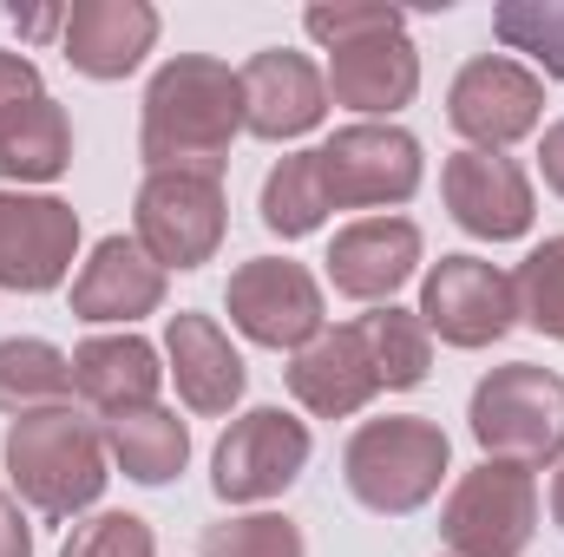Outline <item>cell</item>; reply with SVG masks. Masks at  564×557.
I'll return each instance as SVG.
<instances>
[{
  "instance_id": "6da1fadb",
  "label": "cell",
  "mask_w": 564,
  "mask_h": 557,
  "mask_svg": "<svg viewBox=\"0 0 564 557\" xmlns=\"http://www.w3.org/2000/svg\"><path fill=\"white\" fill-rule=\"evenodd\" d=\"M243 132V73L210 53H177L151 73L139 119L144 171H224Z\"/></svg>"
},
{
  "instance_id": "7a4b0ae2",
  "label": "cell",
  "mask_w": 564,
  "mask_h": 557,
  "mask_svg": "<svg viewBox=\"0 0 564 557\" xmlns=\"http://www.w3.org/2000/svg\"><path fill=\"white\" fill-rule=\"evenodd\" d=\"M7 479L40 518H79L106 492V426L79 407H40L7 426Z\"/></svg>"
},
{
  "instance_id": "3957f363",
  "label": "cell",
  "mask_w": 564,
  "mask_h": 557,
  "mask_svg": "<svg viewBox=\"0 0 564 557\" xmlns=\"http://www.w3.org/2000/svg\"><path fill=\"white\" fill-rule=\"evenodd\" d=\"M453 466V446L440 433V419L426 414H388V419H361L341 446V479L348 492L381 512V518H408L440 492Z\"/></svg>"
},
{
  "instance_id": "277c9868",
  "label": "cell",
  "mask_w": 564,
  "mask_h": 557,
  "mask_svg": "<svg viewBox=\"0 0 564 557\" xmlns=\"http://www.w3.org/2000/svg\"><path fill=\"white\" fill-rule=\"evenodd\" d=\"M466 426L486 459L506 466H552L564 459V381L539 361H506L473 387Z\"/></svg>"
},
{
  "instance_id": "5b68a950",
  "label": "cell",
  "mask_w": 564,
  "mask_h": 557,
  "mask_svg": "<svg viewBox=\"0 0 564 557\" xmlns=\"http://www.w3.org/2000/svg\"><path fill=\"white\" fill-rule=\"evenodd\" d=\"M224 230H230L224 171H144L139 204H132V237L164 276L204 270L224 250Z\"/></svg>"
},
{
  "instance_id": "8992f818",
  "label": "cell",
  "mask_w": 564,
  "mask_h": 557,
  "mask_svg": "<svg viewBox=\"0 0 564 557\" xmlns=\"http://www.w3.org/2000/svg\"><path fill=\"white\" fill-rule=\"evenodd\" d=\"M446 557H525L539 538V479L506 459H479L440 505Z\"/></svg>"
},
{
  "instance_id": "52a82bcc",
  "label": "cell",
  "mask_w": 564,
  "mask_h": 557,
  "mask_svg": "<svg viewBox=\"0 0 564 557\" xmlns=\"http://www.w3.org/2000/svg\"><path fill=\"white\" fill-rule=\"evenodd\" d=\"M315 171L328 190V210H388L408 204L426 177L421 139L408 125H341L328 144H315Z\"/></svg>"
},
{
  "instance_id": "ba28073f",
  "label": "cell",
  "mask_w": 564,
  "mask_h": 557,
  "mask_svg": "<svg viewBox=\"0 0 564 557\" xmlns=\"http://www.w3.org/2000/svg\"><path fill=\"white\" fill-rule=\"evenodd\" d=\"M545 119V79L512 53H479L446 86V125L473 151H506Z\"/></svg>"
},
{
  "instance_id": "9c48e42d",
  "label": "cell",
  "mask_w": 564,
  "mask_h": 557,
  "mask_svg": "<svg viewBox=\"0 0 564 557\" xmlns=\"http://www.w3.org/2000/svg\"><path fill=\"white\" fill-rule=\"evenodd\" d=\"M302 466H308V426L282 407H250L224 426L210 452V485L224 505H263L302 479Z\"/></svg>"
},
{
  "instance_id": "30bf717a",
  "label": "cell",
  "mask_w": 564,
  "mask_h": 557,
  "mask_svg": "<svg viewBox=\"0 0 564 557\" xmlns=\"http://www.w3.org/2000/svg\"><path fill=\"white\" fill-rule=\"evenodd\" d=\"M224 308H230V321L257 348H289V354H302L328 328L322 282L308 276L302 263H289V256H250V263H237L230 288H224Z\"/></svg>"
},
{
  "instance_id": "8fae6325",
  "label": "cell",
  "mask_w": 564,
  "mask_h": 557,
  "mask_svg": "<svg viewBox=\"0 0 564 557\" xmlns=\"http://www.w3.org/2000/svg\"><path fill=\"white\" fill-rule=\"evenodd\" d=\"M421 321L446 348H492L519 321V288L486 256H440L421 282Z\"/></svg>"
},
{
  "instance_id": "7c38bea8",
  "label": "cell",
  "mask_w": 564,
  "mask_h": 557,
  "mask_svg": "<svg viewBox=\"0 0 564 557\" xmlns=\"http://www.w3.org/2000/svg\"><path fill=\"white\" fill-rule=\"evenodd\" d=\"M79 210L46 190H0V288L46 295L73 276Z\"/></svg>"
},
{
  "instance_id": "4fadbf2b",
  "label": "cell",
  "mask_w": 564,
  "mask_h": 557,
  "mask_svg": "<svg viewBox=\"0 0 564 557\" xmlns=\"http://www.w3.org/2000/svg\"><path fill=\"white\" fill-rule=\"evenodd\" d=\"M440 197H446L453 223L479 243H519L539 217L532 177L506 151H453L440 164Z\"/></svg>"
},
{
  "instance_id": "5bb4252c",
  "label": "cell",
  "mask_w": 564,
  "mask_h": 557,
  "mask_svg": "<svg viewBox=\"0 0 564 557\" xmlns=\"http://www.w3.org/2000/svg\"><path fill=\"white\" fill-rule=\"evenodd\" d=\"M328 99L375 119V125H394L401 106H414L421 92V53L408 40V26L394 33H361L348 46H328Z\"/></svg>"
},
{
  "instance_id": "9a60e30c",
  "label": "cell",
  "mask_w": 564,
  "mask_h": 557,
  "mask_svg": "<svg viewBox=\"0 0 564 557\" xmlns=\"http://www.w3.org/2000/svg\"><path fill=\"white\" fill-rule=\"evenodd\" d=\"M328 119V79L308 53L289 46H263L243 66V132L250 139H302Z\"/></svg>"
},
{
  "instance_id": "2e32d148",
  "label": "cell",
  "mask_w": 564,
  "mask_h": 557,
  "mask_svg": "<svg viewBox=\"0 0 564 557\" xmlns=\"http://www.w3.org/2000/svg\"><path fill=\"white\" fill-rule=\"evenodd\" d=\"M421 270V223L408 217H355L328 243V282L348 302H394V288Z\"/></svg>"
},
{
  "instance_id": "e0dca14e",
  "label": "cell",
  "mask_w": 564,
  "mask_h": 557,
  "mask_svg": "<svg viewBox=\"0 0 564 557\" xmlns=\"http://www.w3.org/2000/svg\"><path fill=\"white\" fill-rule=\"evenodd\" d=\"M164 374L177 381V401L191 407V414L204 419H224L237 401H243V381H250V368H243V354L230 348V335L210 321V315H171L164 321Z\"/></svg>"
},
{
  "instance_id": "ac0fdd59",
  "label": "cell",
  "mask_w": 564,
  "mask_h": 557,
  "mask_svg": "<svg viewBox=\"0 0 564 557\" xmlns=\"http://www.w3.org/2000/svg\"><path fill=\"white\" fill-rule=\"evenodd\" d=\"M151 46H158V7L151 0H79V7H66L59 53L86 79L139 73Z\"/></svg>"
},
{
  "instance_id": "d6986e66",
  "label": "cell",
  "mask_w": 564,
  "mask_h": 557,
  "mask_svg": "<svg viewBox=\"0 0 564 557\" xmlns=\"http://www.w3.org/2000/svg\"><path fill=\"white\" fill-rule=\"evenodd\" d=\"M289 394H295L315 419L361 414V407L381 394L375 361H368V341H361V321L322 328L302 354H289Z\"/></svg>"
},
{
  "instance_id": "ffe728a7",
  "label": "cell",
  "mask_w": 564,
  "mask_h": 557,
  "mask_svg": "<svg viewBox=\"0 0 564 557\" xmlns=\"http://www.w3.org/2000/svg\"><path fill=\"white\" fill-rule=\"evenodd\" d=\"M158 387H164V368H158V348L144 335H93L73 348V394L86 401V414L119 419L132 407H158Z\"/></svg>"
},
{
  "instance_id": "44dd1931",
  "label": "cell",
  "mask_w": 564,
  "mask_h": 557,
  "mask_svg": "<svg viewBox=\"0 0 564 557\" xmlns=\"http://www.w3.org/2000/svg\"><path fill=\"white\" fill-rule=\"evenodd\" d=\"M158 308H164V270L139 250V237H99L73 276V315L79 321H139Z\"/></svg>"
},
{
  "instance_id": "7402d4cb",
  "label": "cell",
  "mask_w": 564,
  "mask_h": 557,
  "mask_svg": "<svg viewBox=\"0 0 564 557\" xmlns=\"http://www.w3.org/2000/svg\"><path fill=\"white\" fill-rule=\"evenodd\" d=\"M73 164V119L53 92L0 112V184H53Z\"/></svg>"
},
{
  "instance_id": "603a6c76",
  "label": "cell",
  "mask_w": 564,
  "mask_h": 557,
  "mask_svg": "<svg viewBox=\"0 0 564 557\" xmlns=\"http://www.w3.org/2000/svg\"><path fill=\"white\" fill-rule=\"evenodd\" d=\"M99 426H106V452L139 485H171L191 466V426L171 407H132V414L99 419Z\"/></svg>"
},
{
  "instance_id": "cb8c5ba5",
  "label": "cell",
  "mask_w": 564,
  "mask_h": 557,
  "mask_svg": "<svg viewBox=\"0 0 564 557\" xmlns=\"http://www.w3.org/2000/svg\"><path fill=\"white\" fill-rule=\"evenodd\" d=\"M73 394V354H59L40 335H13L0 341V414H40V407H66Z\"/></svg>"
},
{
  "instance_id": "d4e9b609",
  "label": "cell",
  "mask_w": 564,
  "mask_h": 557,
  "mask_svg": "<svg viewBox=\"0 0 564 557\" xmlns=\"http://www.w3.org/2000/svg\"><path fill=\"white\" fill-rule=\"evenodd\" d=\"M361 341H368L375 381H381L388 394L421 387L426 368H433V335H426L421 308H394V302H381L375 315H361Z\"/></svg>"
},
{
  "instance_id": "484cf974",
  "label": "cell",
  "mask_w": 564,
  "mask_h": 557,
  "mask_svg": "<svg viewBox=\"0 0 564 557\" xmlns=\"http://www.w3.org/2000/svg\"><path fill=\"white\" fill-rule=\"evenodd\" d=\"M263 223L276 230L282 243L315 237V230L328 223V190H322L315 151H289L276 171L263 177Z\"/></svg>"
},
{
  "instance_id": "4316f807",
  "label": "cell",
  "mask_w": 564,
  "mask_h": 557,
  "mask_svg": "<svg viewBox=\"0 0 564 557\" xmlns=\"http://www.w3.org/2000/svg\"><path fill=\"white\" fill-rule=\"evenodd\" d=\"M492 33L506 53H525L539 79H564V0H499Z\"/></svg>"
},
{
  "instance_id": "83f0119b",
  "label": "cell",
  "mask_w": 564,
  "mask_h": 557,
  "mask_svg": "<svg viewBox=\"0 0 564 557\" xmlns=\"http://www.w3.org/2000/svg\"><path fill=\"white\" fill-rule=\"evenodd\" d=\"M204 557H308L302 525L282 512H250V518H217L204 525Z\"/></svg>"
},
{
  "instance_id": "f1b7e54d",
  "label": "cell",
  "mask_w": 564,
  "mask_h": 557,
  "mask_svg": "<svg viewBox=\"0 0 564 557\" xmlns=\"http://www.w3.org/2000/svg\"><path fill=\"white\" fill-rule=\"evenodd\" d=\"M519 321H532L539 335L564 341V237H545L525 263H519Z\"/></svg>"
},
{
  "instance_id": "f546056e",
  "label": "cell",
  "mask_w": 564,
  "mask_h": 557,
  "mask_svg": "<svg viewBox=\"0 0 564 557\" xmlns=\"http://www.w3.org/2000/svg\"><path fill=\"white\" fill-rule=\"evenodd\" d=\"M151 551H158V538H151V525L139 512H93L59 545V557H151Z\"/></svg>"
},
{
  "instance_id": "4dcf8cb0",
  "label": "cell",
  "mask_w": 564,
  "mask_h": 557,
  "mask_svg": "<svg viewBox=\"0 0 564 557\" xmlns=\"http://www.w3.org/2000/svg\"><path fill=\"white\" fill-rule=\"evenodd\" d=\"M302 26H308V40H322V46H348V40H361V33H394V26H408V13H401V7H308Z\"/></svg>"
},
{
  "instance_id": "1f68e13d",
  "label": "cell",
  "mask_w": 564,
  "mask_h": 557,
  "mask_svg": "<svg viewBox=\"0 0 564 557\" xmlns=\"http://www.w3.org/2000/svg\"><path fill=\"white\" fill-rule=\"evenodd\" d=\"M46 86H40V66L26 59V53H7L0 46V112H13L20 99H40Z\"/></svg>"
},
{
  "instance_id": "d6a6232c",
  "label": "cell",
  "mask_w": 564,
  "mask_h": 557,
  "mask_svg": "<svg viewBox=\"0 0 564 557\" xmlns=\"http://www.w3.org/2000/svg\"><path fill=\"white\" fill-rule=\"evenodd\" d=\"M0 557H33V525L7 485H0Z\"/></svg>"
},
{
  "instance_id": "836d02e7",
  "label": "cell",
  "mask_w": 564,
  "mask_h": 557,
  "mask_svg": "<svg viewBox=\"0 0 564 557\" xmlns=\"http://www.w3.org/2000/svg\"><path fill=\"white\" fill-rule=\"evenodd\" d=\"M539 171H545V184L564 197V119L558 125H545V144H539Z\"/></svg>"
},
{
  "instance_id": "e575fe53",
  "label": "cell",
  "mask_w": 564,
  "mask_h": 557,
  "mask_svg": "<svg viewBox=\"0 0 564 557\" xmlns=\"http://www.w3.org/2000/svg\"><path fill=\"white\" fill-rule=\"evenodd\" d=\"M13 26H20L26 40H46V33H66V7H46V13H20V7H13Z\"/></svg>"
},
{
  "instance_id": "d590c367",
  "label": "cell",
  "mask_w": 564,
  "mask_h": 557,
  "mask_svg": "<svg viewBox=\"0 0 564 557\" xmlns=\"http://www.w3.org/2000/svg\"><path fill=\"white\" fill-rule=\"evenodd\" d=\"M552 518L564 525V466H558V479H552Z\"/></svg>"
}]
</instances>
